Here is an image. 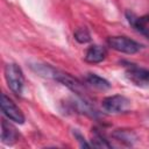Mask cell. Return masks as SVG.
Instances as JSON below:
<instances>
[{"mask_svg":"<svg viewBox=\"0 0 149 149\" xmlns=\"http://www.w3.org/2000/svg\"><path fill=\"white\" fill-rule=\"evenodd\" d=\"M3 76L9 90L14 94L21 95L24 87V74L22 69L15 63H8L5 65Z\"/></svg>","mask_w":149,"mask_h":149,"instance_id":"obj_1","label":"cell"},{"mask_svg":"<svg viewBox=\"0 0 149 149\" xmlns=\"http://www.w3.org/2000/svg\"><path fill=\"white\" fill-rule=\"evenodd\" d=\"M107 44L113 50L128 55L136 54L143 48L142 44L127 36H111L107 40Z\"/></svg>","mask_w":149,"mask_h":149,"instance_id":"obj_2","label":"cell"},{"mask_svg":"<svg viewBox=\"0 0 149 149\" xmlns=\"http://www.w3.org/2000/svg\"><path fill=\"white\" fill-rule=\"evenodd\" d=\"M101 107L107 113H125L130 108V100L125 95L114 94L104 98Z\"/></svg>","mask_w":149,"mask_h":149,"instance_id":"obj_3","label":"cell"},{"mask_svg":"<svg viewBox=\"0 0 149 149\" xmlns=\"http://www.w3.org/2000/svg\"><path fill=\"white\" fill-rule=\"evenodd\" d=\"M1 112L10 121L22 125L24 123V115L22 111L15 105V102L5 93L1 94Z\"/></svg>","mask_w":149,"mask_h":149,"instance_id":"obj_4","label":"cell"},{"mask_svg":"<svg viewBox=\"0 0 149 149\" xmlns=\"http://www.w3.org/2000/svg\"><path fill=\"white\" fill-rule=\"evenodd\" d=\"M126 19L128 21V23L140 34L147 36L149 38V28H148V23H149V15H144V16H139L135 13L127 10L126 13Z\"/></svg>","mask_w":149,"mask_h":149,"instance_id":"obj_5","label":"cell"},{"mask_svg":"<svg viewBox=\"0 0 149 149\" xmlns=\"http://www.w3.org/2000/svg\"><path fill=\"white\" fill-rule=\"evenodd\" d=\"M126 74L129 80L135 83L136 85H149V70L144 68L136 66L134 64H129Z\"/></svg>","mask_w":149,"mask_h":149,"instance_id":"obj_6","label":"cell"},{"mask_svg":"<svg viewBox=\"0 0 149 149\" xmlns=\"http://www.w3.org/2000/svg\"><path fill=\"white\" fill-rule=\"evenodd\" d=\"M19 140V133L16 128L5 119L1 120V142L7 146H13Z\"/></svg>","mask_w":149,"mask_h":149,"instance_id":"obj_7","label":"cell"},{"mask_svg":"<svg viewBox=\"0 0 149 149\" xmlns=\"http://www.w3.org/2000/svg\"><path fill=\"white\" fill-rule=\"evenodd\" d=\"M106 56H107V50L105 47L99 45V44H93L87 48L84 58L87 63L97 64V63L102 62L106 58Z\"/></svg>","mask_w":149,"mask_h":149,"instance_id":"obj_8","label":"cell"},{"mask_svg":"<svg viewBox=\"0 0 149 149\" xmlns=\"http://www.w3.org/2000/svg\"><path fill=\"white\" fill-rule=\"evenodd\" d=\"M112 136L115 140L125 143L126 146H133L134 142L137 140L136 134L130 129H115L112 133Z\"/></svg>","mask_w":149,"mask_h":149,"instance_id":"obj_9","label":"cell"},{"mask_svg":"<svg viewBox=\"0 0 149 149\" xmlns=\"http://www.w3.org/2000/svg\"><path fill=\"white\" fill-rule=\"evenodd\" d=\"M85 81L91 85L92 87L97 88V90H108L111 88V84L107 79H105L104 77L97 74V73H87L86 77H85Z\"/></svg>","mask_w":149,"mask_h":149,"instance_id":"obj_10","label":"cell"},{"mask_svg":"<svg viewBox=\"0 0 149 149\" xmlns=\"http://www.w3.org/2000/svg\"><path fill=\"white\" fill-rule=\"evenodd\" d=\"M91 147L94 148H112V144L106 140V137L97 129L93 130V136L91 139Z\"/></svg>","mask_w":149,"mask_h":149,"instance_id":"obj_11","label":"cell"},{"mask_svg":"<svg viewBox=\"0 0 149 149\" xmlns=\"http://www.w3.org/2000/svg\"><path fill=\"white\" fill-rule=\"evenodd\" d=\"M73 36H74V40L78 43H81V44L88 43L91 41V34H90V31L86 28H78L74 31Z\"/></svg>","mask_w":149,"mask_h":149,"instance_id":"obj_12","label":"cell"},{"mask_svg":"<svg viewBox=\"0 0 149 149\" xmlns=\"http://www.w3.org/2000/svg\"><path fill=\"white\" fill-rule=\"evenodd\" d=\"M72 133H73V136H74V137L77 139V141L79 142L80 147H83V148H90V147H91V143H88V142L85 140V137L83 136V134H81L78 129H73Z\"/></svg>","mask_w":149,"mask_h":149,"instance_id":"obj_13","label":"cell"}]
</instances>
